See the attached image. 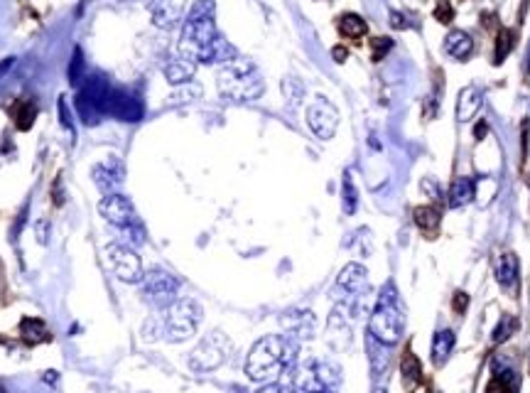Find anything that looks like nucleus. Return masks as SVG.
<instances>
[{"label":"nucleus","instance_id":"1","mask_svg":"<svg viewBox=\"0 0 530 393\" xmlns=\"http://www.w3.org/2000/svg\"><path fill=\"white\" fill-rule=\"evenodd\" d=\"M299 342L290 335H268L253 344L246 359V376L251 381H270L295 366Z\"/></svg>","mask_w":530,"mask_h":393},{"label":"nucleus","instance_id":"2","mask_svg":"<svg viewBox=\"0 0 530 393\" xmlns=\"http://www.w3.org/2000/svg\"><path fill=\"white\" fill-rule=\"evenodd\" d=\"M216 5L214 0H197L189 10L187 20L182 22V37H179V57L189 62H204L212 44L216 42Z\"/></svg>","mask_w":530,"mask_h":393},{"label":"nucleus","instance_id":"3","mask_svg":"<svg viewBox=\"0 0 530 393\" xmlns=\"http://www.w3.org/2000/svg\"><path fill=\"white\" fill-rule=\"evenodd\" d=\"M219 91L226 101L248 103L263 96L265 82L251 59L236 57L219 69Z\"/></svg>","mask_w":530,"mask_h":393},{"label":"nucleus","instance_id":"4","mask_svg":"<svg viewBox=\"0 0 530 393\" xmlns=\"http://www.w3.org/2000/svg\"><path fill=\"white\" fill-rule=\"evenodd\" d=\"M202 322V307L194 300H174L169 307H164V315L160 320H148L145 327H153V335L145 337V342H155L162 337L164 342H187L197 332Z\"/></svg>","mask_w":530,"mask_h":393},{"label":"nucleus","instance_id":"5","mask_svg":"<svg viewBox=\"0 0 530 393\" xmlns=\"http://www.w3.org/2000/svg\"><path fill=\"white\" fill-rule=\"evenodd\" d=\"M403 327H405V315H403L398 290H393V285H388L386 290L378 295L376 310H373L371 320H368V332H371V340L391 347L400 340Z\"/></svg>","mask_w":530,"mask_h":393},{"label":"nucleus","instance_id":"6","mask_svg":"<svg viewBox=\"0 0 530 393\" xmlns=\"http://www.w3.org/2000/svg\"><path fill=\"white\" fill-rule=\"evenodd\" d=\"M339 386V369L327 361H304L292 374V393H334Z\"/></svg>","mask_w":530,"mask_h":393},{"label":"nucleus","instance_id":"7","mask_svg":"<svg viewBox=\"0 0 530 393\" xmlns=\"http://www.w3.org/2000/svg\"><path fill=\"white\" fill-rule=\"evenodd\" d=\"M228 354H231V342H228V337L224 335V332L214 330V332H209V335L199 342L197 349L192 352V356H189V366H192L194 371H199V374H204V371H214L228 359Z\"/></svg>","mask_w":530,"mask_h":393},{"label":"nucleus","instance_id":"8","mask_svg":"<svg viewBox=\"0 0 530 393\" xmlns=\"http://www.w3.org/2000/svg\"><path fill=\"white\" fill-rule=\"evenodd\" d=\"M108 263H111L113 273H116L118 281L123 283H143L145 273H143V261H140V256L133 251V248L123 246V243H113V246H108Z\"/></svg>","mask_w":530,"mask_h":393},{"label":"nucleus","instance_id":"9","mask_svg":"<svg viewBox=\"0 0 530 393\" xmlns=\"http://www.w3.org/2000/svg\"><path fill=\"white\" fill-rule=\"evenodd\" d=\"M143 288H145L148 300H153L155 305H160V307H169L174 300H177L179 281L174 276H169L167 271L155 268V271H150L148 276L143 278Z\"/></svg>","mask_w":530,"mask_h":393},{"label":"nucleus","instance_id":"10","mask_svg":"<svg viewBox=\"0 0 530 393\" xmlns=\"http://www.w3.org/2000/svg\"><path fill=\"white\" fill-rule=\"evenodd\" d=\"M101 113L106 116H113L118 121H140L143 118V103L135 94H128L123 89H108L106 98H103Z\"/></svg>","mask_w":530,"mask_h":393},{"label":"nucleus","instance_id":"11","mask_svg":"<svg viewBox=\"0 0 530 393\" xmlns=\"http://www.w3.org/2000/svg\"><path fill=\"white\" fill-rule=\"evenodd\" d=\"M307 126L312 128V133L322 141L334 138L339 126V111L334 108V103H329L324 96H317L314 103L307 108Z\"/></svg>","mask_w":530,"mask_h":393},{"label":"nucleus","instance_id":"12","mask_svg":"<svg viewBox=\"0 0 530 393\" xmlns=\"http://www.w3.org/2000/svg\"><path fill=\"white\" fill-rule=\"evenodd\" d=\"M98 212H101V217L106 219L108 224H113V226H118V228H126V226L138 224V214H135V207L131 204V199L123 197V195H116V192L101 199Z\"/></svg>","mask_w":530,"mask_h":393},{"label":"nucleus","instance_id":"13","mask_svg":"<svg viewBox=\"0 0 530 393\" xmlns=\"http://www.w3.org/2000/svg\"><path fill=\"white\" fill-rule=\"evenodd\" d=\"M184 8H187V0H155L150 15L160 30H174L184 22Z\"/></svg>","mask_w":530,"mask_h":393},{"label":"nucleus","instance_id":"14","mask_svg":"<svg viewBox=\"0 0 530 393\" xmlns=\"http://www.w3.org/2000/svg\"><path fill=\"white\" fill-rule=\"evenodd\" d=\"M337 288L344 290L349 297H361L368 290V273L358 263H349L337 278Z\"/></svg>","mask_w":530,"mask_h":393},{"label":"nucleus","instance_id":"15","mask_svg":"<svg viewBox=\"0 0 530 393\" xmlns=\"http://www.w3.org/2000/svg\"><path fill=\"white\" fill-rule=\"evenodd\" d=\"M91 177H93V182H96L98 190L106 192V195H113V192H116V187L123 182L121 160L111 157V160L101 162V165H96V167L91 170Z\"/></svg>","mask_w":530,"mask_h":393},{"label":"nucleus","instance_id":"16","mask_svg":"<svg viewBox=\"0 0 530 393\" xmlns=\"http://www.w3.org/2000/svg\"><path fill=\"white\" fill-rule=\"evenodd\" d=\"M283 327L295 340H309L314 335V315L309 310H292L283 315Z\"/></svg>","mask_w":530,"mask_h":393},{"label":"nucleus","instance_id":"17","mask_svg":"<svg viewBox=\"0 0 530 393\" xmlns=\"http://www.w3.org/2000/svg\"><path fill=\"white\" fill-rule=\"evenodd\" d=\"M479 108H481V89L474 86V84L472 86H464L457 98V121L459 123L472 121L479 113Z\"/></svg>","mask_w":530,"mask_h":393},{"label":"nucleus","instance_id":"18","mask_svg":"<svg viewBox=\"0 0 530 393\" xmlns=\"http://www.w3.org/2000/svg\"><path fill=\"white\" fill-rule=\"evenodd\" d=\"M496 281L503 290L516 292L518 290V258L516 253H503L496 263Z\"/></svg>","mask_w":530,"mask_h":393},{"label":"nucleus","instance_id":"19","mask_svg":"<svg viewBox=\"0 0 530 393\" xmlns=\"http://www.w3.org/2000/svg\"><path fill=\"white\" fill-rule=\"evenodd\" d=\"M444 52L452 59H457V62H464L474 52V39L464 30H452L447 34V39H444Z\"/></svg>","mask_w":530,"mask_h":393},{"label":"nucleus","instance_id":"20","mask_svg":"<svg viewBox=\"0 0 530 393\" xmlns=\"http://www.w3.org/2000/svg\"><path fill=\"white\" fill-rule=\"evenodd\" d=\"M477 197V185H474L472 177H454V182L449 185L447 192V204L452 209H459L464 204H469Z\"/></svg>","mask_w":530,"mask_h":393},{"label":"nucleus","instance_id":"21","mask_svg":"<svg viewBox=\"0 0 530 393\" xmlns=\"http://www.w3.org/2000/svg\"><path fill=\"white\" fill-rule=\"evenodd\" d=\"M8 113L18 131H30V128L34 126V118H37V106H34L30 98H18V101L10 106Z\"/></svg>","mask_w":530,"mask_h":393},{"label":"nucleus","instance_id":"22","mask_svg":"<svg viewBox=\"0 0 530 393\" xmlns=\"http://www.w3.org/2000/svg\"><path fill=\"white\" fill-rule=\"evenodd\" d=\"M337 30L344 39H361L363 34L368 32V25L361 15L344 13V15H339V20H337Z\"/></svg>","mask_w":530,"mask_h":393},{"label":"nucleus","instance_id":"23","mask_svg":"<svg viewBox=\"0 0 530 393\" xmlns=\"http://www.w3.org/2000/svg\"><path fill=\"white\" fill-rule=\"evenodd\" d=\"M413 219L415 224H418V228H422V231L427 233V238H432V233H437L439 228L442 214H439V209L432 207V204H422V207H415Z\"/></svg>","mask_w":530,"mask_h":393},{"label":"nucleus","instance_id":"24","mask_svg":"<svg viewBox=\"0 0 530 393\" xmlns=\"http://www.w3.org/2000/svg\"><path fill=\"white\" fill-rule=\"evenodd\" d=\"M20 335H22L25 344H30V347L49 342L47 325H44L42 320H37V317H25V320L20 322Z\"/></svg>","mask_w":530,"mask_h":393},{"label":"nucleus","instance_id":"25","mask_svg":"<svg viewBox=\"0 0 530 393\" xmlns=\"http://www.w3.org/2000/svg\"><path fill=\"white\" fill-rule=\"evenodd\" d=\"M454 342H457V337H454V332L452 330H442V332H437L434 335V340H432V364L434 366H442L444 361L449 359V354L454 352Z\"/></svg>","mask_w":530,"mask_h":393},{"label":"nucleus","instance_id":"26","mask_svg":"<svg viewBox=\"0 0 530 393\" xmlns=\"http://www.w3.org/2000/svg\"><path fill=\"white\" fill-rule=\"evenodd\" d=\"M194 69H197V64L194 62H189V59H184V57H177V59H169V62L164 64V77H167L169 84H184L194 77Z\"/></svg>","mask_w":530,"mask_h":393},{"label":"nucleus","instance_id":"27","mask_svg":"<svg viewBox=\"0 0 530 393\" xmlns=\"http://www.w3.org/2000/svg\"><path fill=\"white\" fill-rule=\"evenodd\" d=\"M400 374H403V384L408 386V389H413V386L420 384V379H422L420 359L410 349L403 352V359H400Z\"/></svg>","mask_w":530,"mask_h":393},{"label":"nucleus","instance_id":"28","mask_svg":"<svg viewBox=\"0 0 530 393\" xmlns=\"http://www.w3.org/2000/svg\"><path fill=\"white\" fill-rule=\"evenodd\" d=\"M513 44H516V34L511 32V30H501L496 37V52H493V64H501L503 59L508 57V52L513 49Z\"/></svg>","mask_w":530,"mask_h":393},{"label":"nucleus","instance_id":"29","mask_svg":"<svg viewBox=\"0 0 530 393\" xmlns=\"http://www.w3.org/2000/svg\"><path fill=\"white\" fill-rule=\"evenodd\" d=\"M516 327H518L516 317H511V315L503 317V320L498 322L496 330H493V344H501V342H506L508 337H511L513 332H516Z\"/></svg>","mask_w":530,"mask_h":393},{"label":"nucleus","instance_id":"30","mask_svg":"<svg viewBox=\"0 0 530 393\" xmlns=\"http://www.w3.org/2000/svg\"><path fill=\"white\" fill-rule=\"evenodd\" d=\"M358 207V195L356 190H354V182H351V175H344V212L347 214H354Z\"/></svg>","mask_w":530,"mask_h":393},{"label":"nucleus","instance_id":"31","mask_svg":"<svg viewBox=\"0 0 530 393\" xmlns=\"http://www.w3.org/2000/svg\"><path fill=\"white\" fill-rule=\"evenodd\" d=\"M393 49V39L391 37H373L371 39V57L373 62H381L388 52Z\"/></svg>","mask_w":530,"mask_h":393},{"label":"nucleus","instance_id":"32","mask_svg":"<svg viewBox=\"0 0 530 393\" xmlns=\"http://www.w3.org/2000/svg\"><path fill=\"white\" fill-rule=\"evenodd\" d=\"M484 393H511V376L508 374H496L489 381L486 391Z\"/></svg>","mask_w":530,"mask_h":393},{"label":"nucleus","instance_id":"33","mask_svg":"<svg viewBox=\"0 0 530 393\" xmlns=\"http://www.w3.org/2000/svg\"><path fill=\"white\" fill-rule=\"evenodd\" d=\"M121 231H123V236H126V241L133 243V246H143V243H145V231H143V226H140V224L126 226V228H121Z\"/></svg>","mask_w":530,"mask_h":393},{"label":"nucleus","instance_id":"34","mask_svg":"<svg viewBox=\"0 0 530 393\" xmlns=\"http://www.w3.org/2000/svg\"><path fill=\"white\" fill-rule=\"evenodd\" d=\"M434 20H439V22H444V25H449L454 20V10L447 0H439V5L434 8Z\"/></svg>","mask_w":530,"mask_h":393},{"label":"nucleus","instance_id":"35","mask_svg":"<svg viewBox=\"0 0 530 393\" xmlns=\"http://www.w3.org/2000/svg\"><path fill=\"white\" fill-rule=\"evenodd\" d=\"M452 307H454V312H457V315H464V312H467V307H469V295H467V292H464V290L454 292Z\"/></svg>","mask_w":530,"mask_h":393},{"label":"nucleus","instance_id":"36","mask_svg":"<svg viewBox=\"0 0 530 393\" xmlns=\"http://www.w3.org/2000/svg\"><path fill=\"white\" fill-rule=\"evenodd\" d=\"M332 57H334V62H347V57H349V49L347 47H342V44H337V47L332 49Z\"/></svg>","mask_w":530,"mask_h":393},{"label":"nucleus","instance_id":"37","mask_svg":"<svg viewBox=\"0 0 530 393\" xmlns=\"http://www.w3.org/2000/svg\"><path fill=\"white\" fill-rule=\"evenodd\" d=\"M256 393H290V391H287V386H283V384H268Z\"/></svg>","mask_w":530,"mask_h":393},{"label":"nucleus","instance_id":"38","mask_svg":"<svg viewBox=\"0 0 530 393\" xmlns=\"http://www.w3.org/2000/svg\"><path fill=\"white\" fill-rule=\"evenodd\" d=\"M47 228H49V221L47 219H42V221H37V236L42 243H47Z\"/></svg>","mask_w":530,"mask_h":393},{"label":"nucleus","instance_id":"39","mask_svg":"<svg viewBox=\"0 0 530 393\" xmlns=\"http://www.w3.org/2000/svg\"><path fill=\"white\" fill-rule=\"evenodd\" d=\"M391 25H393V27H398V30L408 27V22H405V18L400 13H391Z\"/></svg>","mask_w":530,"mask_h":393},{"label":"nucleus","instance_id":"40","mask_svg":"<svg viewBox=\"0 0 530 393\" xmlns=\"http://www.w3.org/2000/svg\"><path fill=\"white\" fill-rule=\"evenodd\" d=\"M484 133H486V123H479V126H477V138H479V141L484 138Z\"/></svg>","mask_w":530,"mask_h":393},{"label":"nucleus","instance_id":"41","mask_svg":"<svg viewBox=\"0 0 530 393\" xmlns=\"http://www.w3.org/2000/svg\"><path fill=\"white\" fill-rule=\"evenodd\" d=\"M10 64H13V57H10V59H5V62H3V64H0V74H3V72H5V69H8V67H10Z\"/></svg>","mask_w":530,"mask_h":393},{"label":"nucleus","instance_id":"42","mask_svg":"<svg viewBox=\"0 0 530 393\" xmlns=\"http://www.w3.org/2000/svg\"><path fill=\"white\" fill-rule=\"evenodd\" d=\"M373 393H386V391H383V389H378V391H373Z\"/></svg>","mask_w":530,"mask_h":393}]
</instances>
